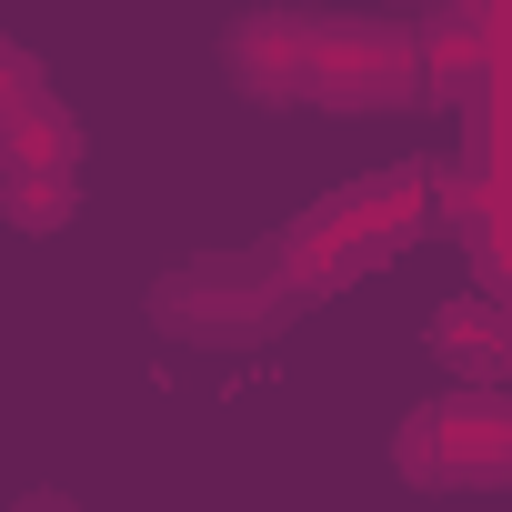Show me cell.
I'll return each mask as SVG.
<instances>
[{"mask_svg":"<svg viewBox=\"0 0 512 512\" xmlns=\"http://www.w3.org/2000/svg\"><path fill=\"white\" fill-rule=\"evenodd\" d=\"M462 21H472V41L492 61H512V0H462Z\"/></svg>","mask_w":512,"mask_h":512,"instance_id":"ba28073f","label":"cell"},{"mask_svg":"<svg viewBox=\"0 0 512 512\" xmlns=\"http://www.w3.org/2000/svg\"><path fill=\"white\" fill-rule=\"evenodd\" d=\"M231 81L251 101L302 111H392L422 101V41L392 21H322V11H251L231 21Z\"/></svg>","mask_w":512,"mask_h":512,"instance_id":"6da1fadb","label":"cell"},{"mask_svg":"<svg viewBox=\"0 0 512 512\" xmlns=\"http://www.w3.org/2000/svg\"><path fill=\"white\" fill-rule=\"evenodd\" d=\"M432 352L462 382H512V302L502 292H462L432 312Z\"/></svg>","mask_w":512,"mask_h":512,"instance_id":"5b68a950","label":"cell"},{"mask_svg":"<svg viewBox=\"0 0 512 512\" xmlns=\"http://www.w3.org/2000/svg\"><path fill=\"white\" fill-rule=\"evenodd\" d=\"M21 512H71V502H61V492H31V502H21Z\"/></svg>","mask_w":512,"mask_h":512,"instance_id":"9c48e42d","label":"cell"},{"mask_svg":"<svg viewBox=\"0 0 512 512\" xmlns=\"http://www.w3.org/2000/svg\"><path fill=\"white\" fill-rule=\"evenodd\" d=\"M432 201H442V221L462 231V251H472L482 292H502V302H512V221H502V211H482V201H472V191H452V181H442Z\"/></svg>","mask_w":512,"mask_h":512,"instance_id":"8992f818","label":"cell"},{"mask_svg":"<svg viewBox=\"0 0 512 512\" xmlns=\"http://www.w3.org/2000/svg\"><path fill=\"white\" fill-rule=\"evenodd\" d=\"M292 282H282V262L272 251H221V262H181L161 292H151V312H161V332L171 342H262V332H282L292 322Z\"/></svg>","mask_w":512,"mask_h":512,"instance_id":"277c9868","label":"cell"},{"mask_svg":"<svg viewBox=\"0 0 512 512\" xmlns=\"http://www.w3.org/2000/svg\"><path fill=\"white\" fill-rule=\"evenodd\" d=\"M402 482L422 492H512V392L472 382V392H442L402 422L392 442Z\"/></svg>","mask_w":512,"mask_h":512,"instance_id":"3957f363","label":"cell"},{"mask_svg":"<svg viewBox=\"0 0 512 512\" xmlns=\"http://www.w3.org/2000/svg\"><path fill=\"white\" fill-rule=\"evenodd\" d=\"M422 231H432V171H372V181H342L332 201H312L272 241V262L302 302H332L362 272H382L392 251H412Z\"/></svg>","mask_w":512,"mask_h":512,"instance_id":"7a4b0ae2","label":"cell"},{"mask_svg":"<svg viewBox=\"0 0 512 512\" xmlns=\"http://www.w3.org/2000/svg\"><path fill=\"white\" fill-rule=\"evenodd\" d=\"M0 211L21 231H61L71 221V171H31V161H0Z\"/></svg>","mask_w":512,"mask_h":512,"instance_id":"52a82bcc","label":"cell"}]
</instances>
